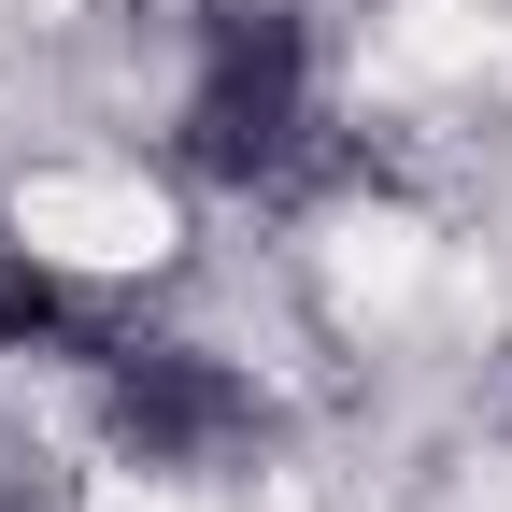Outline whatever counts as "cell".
<instances>
[{"label": "cell", "instance_id": "obj_1", "mask_svg": "<svg viewBox=\"0 0 512 512\" xmlns=\"http://www.w3.org/2000/svg\"><path fill=\"white\" fill-rule=\"evenodd\" d=\"M299 100H313V57H299V15L242 0V15L200 29V86H185V157L256 185L285 143H299Z\"/></svg>", "mask_w": 512, "mask_h": 512}, {"label": "cell", "instance_id": "obj_3", "mask_svg": "<svg viewBox=\"0 0 512 512\" xmlns=\"http://www.w3.org/2000/svg\"><path fill=\"white\" fill-rule=\"evenodd\" d=\"M57 328V271H29V256H0V356Z\"/></svg>", "mask_w": 512, "mask_h": 512}, {"label": "cell", "instance_id": "obj_2", "mask_svg": "<svg viewBox=\"0 0 512 512\" xmlns=\"http://www.w3.org/2000/svg\"><path fill=\"white\" fill-rule=\"evenodd\" d=\"M114 427L143 441V456H214L242 427V384L214 356H185V342H128L114 356Z\"/></svg>", "mask_w": 512, "mask_h": 512}]
</instances>
